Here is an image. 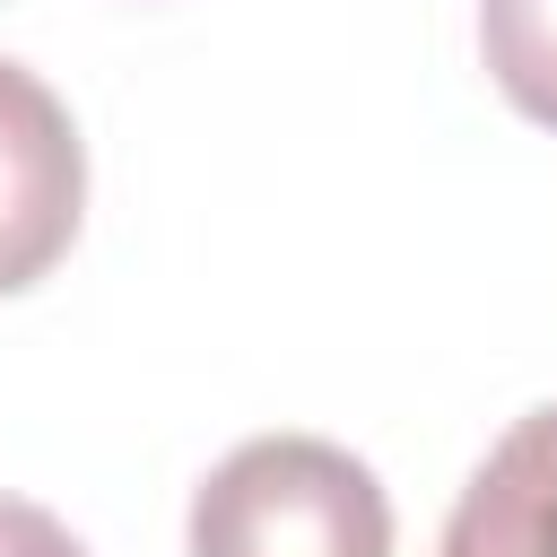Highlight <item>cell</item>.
Listing matches in <instances>:
<instances>
[{
	"mask_svg": "<svg viewBox=\"0 0 557 557\" xmlns=\"http://www.w3.org/2000/svg\"><path fill=\"white\" fill-rule=\"evenodd\" d=\"M191 557H392V496L322 435H252L200 479Z\"/></svg>",
	"mask_w": 557,
	"mask_h": 557,
	"instance_id": "cell-1",
	"label": "cell"
},
{
	"mask_svg": "<svg viewBox=\"0 0 557 557\" xmlns=\"http://www.w3.org/2000/svg\"><path fill=\"white\" fill-rule=\"evenodd\" d=\"M78 209H87V148L70 104L35 70L0 61V296L35 287L70 252Z\"/></svg>",
	"mask_w": 557,
	"mask_h": 557,
	"instance_id": "cell-2",
	"label": "cell"
},
{
	"mask_svg": "<svg viewBox=\"0 0 557 557\" xmlns=\"http://www.w3.org/2000/svg\"><path fill=\"white\" fill-rule=\"evenodd\" d=\"M435 557H557V409H531L496 435Z\"/></svg>",
	"mask_w": 557,
	"mask_h": 557,
	"instance_id": "cell-3",
	"label": "cell"
},
{
	"mask_svg": "<svg viewBox=\"0 0 557 557\" xmlns=\"http://www.w3.org/2000/svg\"><path fill=\"white\" fill-rule=\"evenodd\" d=\"M479 52L505 104L557 131V0H479Z\"/></svg>",
	"mask_w": 557,
	"mask_h": 557,
	"instance_id": "cell-4",
	"label": "cell"
},
{
	"mask_svg": "<svg viewBox=\"0 0 557 557\" xmlns=\"http://www.w3.org/2000/svg\"><path fill=\"white\" fill-rule=\"evenodd\" d=\"M0 557H87V548L70 540L61 513H44L26 496H0Z\"/></svg>",
	"mask_w": 557,
	"mask_h": 557,
	"instance_id": "cell-5",
	"label": "cell"
}]
</instances>
